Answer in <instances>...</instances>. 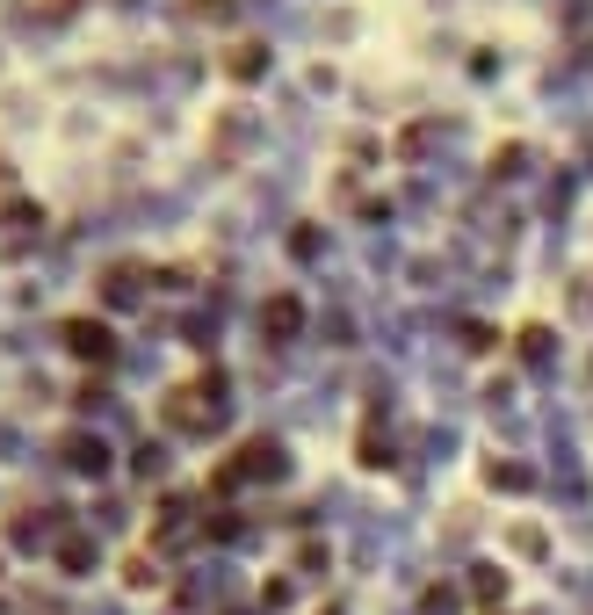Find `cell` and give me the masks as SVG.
Returning <instances> with one entry per match:
<instances>
[{"instance_id": "1", "label": "cell", "mask_w": 593, "mask_h": 615, "mask_svg": "<svg viewBox=\"0 0 593 615\" xmlns=\"http://www.w3.org/2000/svg\"><path fill=\"white\" fill-rule=\"evenodd\" d=\"M87 565H95V536H66V543H58V572H87Z\"/></svg>"}, {"instance_id": "2", "label": "cell", "mask_w": 593, "mask_h": 615, "mask_svg": "<svg viewBox=\"0 0 593 615\" xmlns=\"http://www.w3.org/2000/svg\"><path fill=\"white\" fill-rule=\"evenodd\" d=\"M471 587H478V601H499V594H507V579H499L492 565H478V579H471Z\"/></svg>"}, {"instance_id": "3", "label": "cell", "mask_w": 593, "mask_h": 615, "mask_svg": "<svg viewBox=\"0 0 593 615\" xmlns=\"http://www.w3.org/2000/svg\"><path fill=\"white\" fill-rule=\"evenodd\" d=\"M102 456H109L102 442H73V464H80V471H102Z\"/></svg>"}]
</instances>
